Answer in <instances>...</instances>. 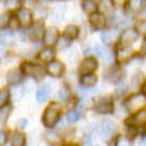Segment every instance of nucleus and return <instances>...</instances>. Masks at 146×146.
Instances as JSON below:
<instances>
[{
  "mask_svg": "<svg viewBox=\"0 0 146 146\" xmlns=\"http://www.w3.org/2000/svg\"><path fill=\"white\" fill-rule=\"evenodd\" d=\"M60 105L58 104H50L45 111H44V115H42V123L47 126V127H53L57 121H58V117H60Z\"/></svg>",
  "mask_w": 146,
  "mask_h": 146,
  "instance_id": "f257e3e1",
  "label": "nucleus"
},
{
  "mask_svg": "<svg viewBox=\"0 0 146 146\" xmlns=\"http://www.w3.org/2000/svg\"><path fill=\"white\" fill-rule=\"evenodd\" d=\"M145 105H146V95L145 94H135V95H131L129 100H126V102H124L126 110L130 113L142 111Z\"/></svg>",
  "mask_w": 146,
  "mask_h": 146,
  "instance_id": "f03ea898",
  "label": "nucleus"
},
{
  "mask_svg": "<svg viewBox=\"0 0 146 146\" xmlns=\"http://www.w3.org/2000/svg\"><path fill=\"white\" fill-rule=\"evenodd\" d=\"M114 131H115V124L113 123L111 120H104L98 126V133L101 135L102 139H108L110 136H113Z\"/></svg>",
  "mask_w": 146,
  "mask_h": 146,
  "instance_id": "7ed1b4c3",
  "label": "nucleus"
},
{
  "mask_svg": "<svg viewBox=\"0 0 146 146\" xmlns=\"http://www.w3.org/2000/svg\"><path fill=\"white\" fill-rule=\"evenodd\" d=\"M22 72L28 76H34V78H42L44 76V69L40 64H32V63H23L22 66Z\"/></svg>",
  "mask_w": 146,
  "mask_h": 146,
  "instance_id": "20e7f679",
  "label": "nucleus"
},
{
  "mask_svg": "<svg viewBox=\"0 0 146 146\" xmlns=\"http://www.w3.org/2000/svg\"><path fill=\"white\" fill-rule=\"evenodd\" d=\"M136 38H137V32L135 29H131V28H127L123 34H121L120 44H121V47H123V48H126V47H129V45H131L133 42H135Z\"/></svg>",
  "mask_w": 146,
  "mask_h": 146,
  "instance_id": "39448f33",
  "label": "nucleus"
},
{
  "mask_svg": "<svg viewBox=\"0 0 146 146\" xmlns=\"http://www.w3.org/2000/svg\"><path fill=\"white\" fill-rule=\"evenodd\" d=\"M98 67V64H96V60L92 58V57H86L82 62L80 64V72L83 73V75H92V72Z\"/></svg>",
  "mask_w": 146,
  "mask_h": 146,
  "instance_id": "423d86ee",
  "label": "nucleus"
},
{
  "mask_svg": "<svg viewBox=\"0 0 146 146\" xmlns=\"http://www.w3.org/2000/svg\"><path fill=\"white\" fill-rule=\"evenodd\" d=\"M44 27H42V23L41 22H36L32 25V28L29 29V38L34 40V41H38L41 38H44Z\"/></svg>",
  "mask_w": 146,
  "mask_h": 146,
  "instance_id": "0eeeda50",
  "label": "nucleus"
},
{
  "mask_svg": "<svg viewBox=\"0 0 146 146\" xmlns=\"http://www.w3.org/2000/svg\"><path fill=\"white\" fill-rule=\"evenodd\" d=\"M18 21H19L21 25L28 27L29 23L32 22V13L29 12V9H27V7H21L19 12H18Z\"/></svg>",
  "mask_w": 146,
  "mask_h": 146,
  "instance_id": "6e6552de",
  "label": "nucleus"
},
{
  "mask_svg": "<svg viewBox=\"0 0 146 146\" xmlns=\"http://www.w3.org/2000/svg\"><path fill=\"white\" fill-rule=\"evenodd\" d=\"M15 42V34H13V31L12 29H3L2 32H0V44L2 45H6V47H9V45H12Z\"/></svg>",
  "mask_w": 146,
  "mask_h": 146,
  "instance_id": "1a4fd4ad",
  "label": "nucleus"
},
{
  "mask_svg": "<svg viewBox=\"0 0 146 146\" xmlns=\"http://www.w3.org/2000/svg\"><path fill=\"white\" fill-rule=\"evenodd\" d=\"M47 72L50 73L51 76H62L63 75V72H64V67H63V64L60 63V62H57V60H53V62L47 66Z\"/></svg>",
  "mask_w": 146,
  "mask_h": 146,
  "instance_id": "9d476101",
  "label": "nucleus"
},
{
  "mask_svg": "<svg viewBox=\"0 0 146 146\" xmlns=\"http://www.w3.org/2000/svg\"><path fill=\"white\" fill-rule=\"evenodd\" d=\"M57 41H58V31L56 28H53V27L45 29V32H44V42L47 45H51V44H56Z\"/></svg>",
  "mask_w": 146,
  "mask_h": 146,
  "instance_id": "9b49d317",
  "label": "nucleus"
},
{
  "mask_svg": "<svg viewBox=\"0 0 146 146\" xmlns=\"http://www.w3.org/2000/svg\"><path fill=\"white\" fill-rule=\"evenodd\" d=\"M113 102L110 101L108 98H104L101 100L100 102H96L95 105V110H96V113H101V114H107V113H111L113 111Z\"/></svg>",
  "mask_w": 146,
  "mask_h": 146,
  "instance_id": "f8f14e48",
  "label": "nucleus"
},
{
  "mask_svg": "<svg viewBox=\"0 0 146 146\" xmlns=\"http://www.w3.org/2000/svg\"><path fill=\"white\" fill-rule=\"evenodd\" d=\"M22 79H23V76H22V72H21L19 69H12V70H9V72L6 73V80H7L10 85H16V83H19Z\"/></svg>",
  "mask_w": 146,
  "mask_h": 146,
  "instance_id": "ddd939ff",
  "label": "nucleus"
},
{
  "mask_svg": "<svg viewBox=\"0 0 146 146\" xmlns=\"http://www.w3.org/2000/svg\"><path fill=\"white\" fill-rule=\"evenodd\" d=\"M89 22H91V25L96 29H101L104 25H105V18L102 13H98V12H95V13H92L89 16Z\"/></svg>",
  "mask_w": 146,
  "mask_h": 146,
  "instance_id": "4468645a",
  "label": "nucleus"
},
{
  "mask_svg": "<svg viewBox=\"0 0 146 146\" xmlns=\"http://www.w3.org/2000/svg\"><path fill=\"white\" fill-rule=\"evenodd\" d=\"M95 53L102 60V62H105V63H111L113 62V54H111V51H110L108 48H105V47H96Z\"/></svg>",
  "mask_w": 146,
  "mask_h": 146,
  "instance_id": "2eb2a0df",
  "label": "nucleus"
},
{
  "mask_svg": "<svg viewBox=\"0 0 146 146\" xmlns=\"http://www.w3.org/2000/svg\"><path fill=\"white\" fill-rule=\"evenodd\" d=\"M54 50L51 47H44L42 50L40 51V54H38V57H40V60L41 62H48V63H51L53 62V58H54Z\"/></svg>",
  "mask_w": 146,
  "mask_h": 146,
  "instance_id": "dca6fc26",
  "label": "nucleus"
},
{
  "mask_svg": "<svg viewBox=\"0 0 146 146\" xmlns=\"http://www.w3.org/2000/svg\"><path fill=\"white\" fill-rule=\"evenodd\" d=\"M121 78H123V70L120 67H113L107 73V80H110L111 83H117Z\"/></svg>",
  "mask_w": 146,
  "mask_h": 146,
  "instance_id": "f3484780",
  "label": "nucleus"
},
{
  "mask_svg": "<svg viewBox=\"0 0 146 146\" xmlns=\"http://www.w3.org/2000/svg\"><path fill=\"white\" fill-rule=\"evenodd\" d=\"M50 85H42V86L38 88L36 91V101L38 102H44L48 100V96H50Z\"/></svg>",
  "mask_w": 146,
  "mask_h": 146,
  "instance_id": "a211bd4d",
  "label": "nucleus"
},
{
  "mask_svg": "<svg viewBox=\"0 0 146 146\" xmlns=\"http://www.w3.org/2000/svg\"><path fill=\"white\" fill-rule=\"evenodd\" d=\"M130 124H146V110H142V111L136 113L130 120Z\"/></svg>",
  "mask_w": 146,
  "mask_h": 146,
  "instance_id": "6ab92c4d",
  "label": "nucleus"
},
{
  "mask_svg": "<svg viewBox=\"0 0 146 146\" xmlns=\"http://www.w3.org/2000/svg\"><path fill=\"white\" fill-rule=\"evenodd\" d=\"M10 142H12V146H25L27 139H25V135H23V133H21V131H15L13 135H12Z\"/></svg>",
  "mask_w": 146,
  "mask_h": 146,
  "instance_id": "aec40b11",
  "label": "nucleus"
},
{
  "mask_svg": "<svg viewBox=\"0 0 146 146\" xmlns=\"http://www.w3.org/2000/svg\"><path fill=\"white\" fill-rule=\"evenodd\" d=\"M115 38H117V31H115V29H113V31H104V32L101 34V40H102L105 44L113 42Z\"/></svg>",
  "mask_w": 146,
  "mask_h": 146,
  "instance_id": "412c9836",
  "label": "nucleus"
},
{
  "mask_svg": "<svg viewBox=\"0 0 146 146\" xmlns=\"http://www.w3.org/2000/svg\"><path fill=\"white\" fill-rule=\"evenodd\" d=\"M80 82H82V85L85 88H92L96 83V76L95 75H85V76H82Z\"/></svg>",
  "mask_w": 146,
  "mask_h": 146,
  "instance_id": "4be33fe9",
  "label": "nucleus"
},
{
  "mask_svg": "<svg viewBox=\"0 0 146 146\" xmlns=\"http://www.w3.org/2000/svg\"><path fill=\"white\" fill-rule=\"evenodd\" d=\"M9 100H10V92H9L6 88L0 89V110L5 108V107H7Z\"/></svg>",
  "mask_w": 146,
  "mask_h": 146,
  "instance_id": "5701e85b",
  "label": "nucleus"
},
{
  "mask_svg": "<svg viewBox=\"0 0 146 146\" xmlns=\"http://www.w3.org/2000/svg\"><path fill=\"white\" fill-rule=\"evenodd\" d=\"M78 35H79V28H78L76 25H69V27L64 29V36H67L69 40L76 38Z\"/></svg>",
  "mask_w": 146,
  "mask_h": 146,
  "instance_id": "b1692460",
  "label": "nucleus"
},
{
  "mask_svg": "<svg viewBox=\"0 0 146 146\" xmlns=\"http://www.w3.org/2000/svg\"><path fill=\"white\" fill-rule=\"evenodd\" d=\"M82 113H80V108H73L72 111L67 113V121L69 123H76V121L80 118Z\"/></svg>",
  "mask_w": 146,
  "mask_h": 146,
  "instance_id": "393cba45",
  "label": "nucleus"
},
{
  "mask_svg": "<svg viewBox=\"0 0 146 146\" xmlns=\"http://www.w3.org/2000/svg\"><path fill=\"white\" fill-rule=\"evenodd\" d=\"M96 2H92V0H88V2H83V9L86 10V12H89V13L92 15V13H95V10H96Z\"/></svg>",
  "mask_w": 146,
  "mask_h": 146,
  "instance_id": "a878e982",
  "label": "nucleus"
},
{
  "mask_svg": "<svg viewBox=\"0 0 146 146\" xmlns=\"http://www.w3.org/2000/svg\"><path fill=\"white\" fill-rule=\"evenodd\" d=\"M45 139H47V142L50 143V145H56V143H60V137L57 136V133H51V131L45 133Z\"/></svg>",
  "mask_w": 146,
  "mask_h": 146,
  "instance_id": "bb28decb",
  "label": "nucleus"
},
{
  "mask_svg": "<svg viewBox=\"0 0 146 146\" xmlns=\"http://www.w3.org/2000/svg\"><path fill=\"white\" fill-rule=\"evenodd\" d=\"M57 44V48L58 50H63V48H66V47H69L70 45V40L67 38V36H62V38H58V41L56 42Z\"/></svg>",
  "mask_w": 146,
  "mask_h": 146,
  "instance_id": "cd10ccee",
  "label": "nucleus"
},
{
  "mask_svg": "<svg viewBox=\"0 0 146 146\" xmlns=\"http://www.w3.org/2000/svg\"><path fill=\"white\" fill-rule=\"evenodd\" d=\"M131 83H133V86H140L142 83H145L142 73H136V75L133 76V79H131Z\"/></svg>",
  "mask_w": 146,
  "mask_h": 146,
  "instance_id": "c85d7f7f",
  "label": "nucleus"
},
{
  "mask_svg": "<svg viewBox=\"0 0 146 146\" xmlns=\"http://www.w3.org/2000/svg\"><path fill=\"white\" fill-rule=\"evenodd\" d=\"M136 29H137V32L146 35V19H142L136 23Z\"/></svg>",
  "mask_w": 146,
  "mask_h": 146,
  "instance_id": "c756f323",
  "label": "nucleus"
},
{
  "mask_svg": "<svg viewBox=\"0 0 146 146\" xmlns=\"http://www.w3.org/2000/svg\"><path fill=\"white\" fill-rule=\"evenodd\" d=\"M131 56V50H129V48H127V50H121L120 53H118V58L120 60H126L127 57H130Z\"/></svg>",
  "mask_w": 146,
  "mask_h": 146,
  "instance_id": "7c9ffc66",
  "label": "nucleus"
},
{
  "mask_svg": "<svg viewBox=\"0 0 146 146\" xmlns=\"http://www.w3.org/2000/svg\"><path fill=\"white\" fill-rule=\"evenodd\" d=\"M7 142V133L6 130H0V146H5Z\"/></svg>",
  "mask_w": 146,
  "mask_h": 146,
  "instance_id": "2f4dec72",
  "label": "nucleus"
},
{
  "mask_svg": "<svg viewBox=\"0 0 146 146\" xmlns=\"http://www.w3.org/2000/svg\"><path fill=\"white\" fill-rule=\"evenodd\" d=\"M18 23H19L18 16H12V19L9 21V25H10V28H12V29H16V28H18Z\"/></svg>",
  "mask_w": 146,
  "mask_h": 146,
  "instance_id": "473e14b6",
  "label": "nucleus"
},
{
  "mask_svg": "<svg viewBox=\"0 0 146 146\" xmlns=\"http://www.w3.org/2000/svg\"><path fill=\"white\" fill-rule=\"evenodd\" d=\"M9 111H10V107L2 108V110H0V118H2V120H5V118L9 115Z\"/></svg>",
  "mask_w": 146,
  "mask_h": 146,
  "instance_id": "72a5a7b5",
  "label": "nucleus"
},
{
  "mask_svg": "<svg viewBox=\"0 0 146 146\" xmlns=\"http://www.w3.org/2000/svg\"><path fill=\"white\" fill-rule=\"evenodd\" d=\"M35 13H36V16H45V15H47V10H45L44 7L36 6V7H35Z\"/></svg>",
  "mask_w": 146,
  "mask_h": 146,
  "instance_id": "f704fd0d",
  "label": "nucleus"
},
{
  "mask_svg": "<svg viewBox=\"0 0 146 146\" xmlns=\"http://www.w3.org/2000/svg\"><path fill=\"white\" fill-rule=\"evenodd\" d=\"M67 94H69V89L67 88H62V89H60V92H58V98L60 100L67 98Z\"/></svg>",
  "mask_w": 146,
  "mask_h": 146,
  "instance_id": "c9c22d12",
  "label": "nucleus"
},
{
  "mask_svg": "<svg viewBox=\"0 0 146 146\" xmlns=\"http://www.w3.org/2000/svg\"><path fill=\"white\" fill-rule=\"evenodd\" d=\"M27 126H28V120H27V118L18 120V127H19V129H25Z\"/></svg>",
  "mask_w": 146,
  "mask_h": 146,
  "instance_id": "e433bc0d",
  "label": "nucleus"
},
{
  "mask_svg": "<svg viewBox=\"0 0 146 146\" xmlns=\"http://www.w3.org/2000/svg\"><path fill=\"white\" fill-rule=\"evenodd\" d=\"M126 91H127L126 86H118V89L115 91V95H117V96H121V95H124V94H126Z\"/></svg>",
  "mask_w": 146,
  "mask_h": 146,
  "instance_id": "4c0bfd02",
  "label": "nucleus"
},
{
  "mask_svg": "<svg viewBox=\"0 0 146 146\" xmlns=\"http://www.w3.org/2000/svg\"><path fill=\"white\" fill-rule=\"evenodd\" d=\"M62 18H63V12H56V13H54V21L56 22H60V21H62Z\"/></svg>",
  "mask_w": 146,
  "mask_h": 146,
  "instance_id": "58836bf2",
  "label": "nucleus"
},
{
  "mask_svg": "<svg viewBox=\"0 0 146 146\" xmlns=\"http://www.w3.org/2000/svg\"><path fill=\"white\" fill-rule=\"evenodd\" d=\"M100 5H101V7H102L104 10H107V9H110V6H111L113 3H111V2H101Z\"/></svg>",
  "mask_w": 146,
  "mask_h": 146,
  "instance_id": "ea45409f",
  "label": "nucleus"
},
{
  "mask_svg": "<svg viewBox=\"0 0 146 146\" xmlns=\"http://www.w3.org/2000/svg\"><path fill=\"white\" fill-rule=\"evenodd\" d=\"M117 142H118V139H117V137H113L111 140H110L108 146H117Z\"/></svg>",
  "mask_w": 146,
  "mask_h": 146,
  "instance_id": "a19ab883",
  "label": "nucleus"
},
{
  "mask_svg": "<svg viewBox=\"0 0 146 146\" xmlns=\"http://www.w3.org/2000/svg\"><path fill=\"white\" fill-rule=\"evenodd\" d=\"M91 143H92L91 142V137H85L83 139V146H91Z\"/></svg>",
  "mask_w": 146,
  "mask_h": 146,
  "instance_id": "79ce46f5",
  "label": "nucleus"
},
{
  "mask_svg": "<svg viewBox=\"0 0 146 146\" xmlns=\"http://www.w3.org/2000/svg\"><path fill=\"white\" fill-rule=\"evenodd\" d=\"M129 23H130V19H124V21L120 22V27H127Z\"/></svg>",
  "mask_w": 146,
  "mask_h": 146,
  "instance_id": "37998d69",
  "label": "nucleus"
},
{
  "mask_svg": "<svg viewBox=\"0 0 146 146\" xmlns=\"http://www.w3.org/2000/svg\"><path fill=\"white\" fill-rule=\"evenodd\" d=\"M92 51H94V47H92V45H89V47L85 48V53H86V54H91Z\"/></svg>",
  "mask_w": 146,
  "mask_h": 146,
  "instance_id": "c03bdc74",
  "label": "nucleus"
},
{
  "mask_svg": "<svg viewBox=\"0 0 146 146\" xmlns=\"http://www.w3.org/2000/svg\"><path fill=\"white\" fill-rule=\"evenodd\" d=\"M130 5H131V7H133V9H137V7H139L137 5H142V2H131Z\"/></svg>",
  "mask_w": 146,
  "mask_h": 146,
  "instance_id": "a18cd8bd",
  "label": "nucleus"
},
{
  "mask_svg": "<svg viewBox=\"0 0 146 146\" xmlns=\"http://www.w3.org/2000/svg\"><path fill=\"white\" fill-rule=\"evenodd\" d=\"M5 5H7L9 7H12V6H13V5H18V2H6Z\"/></svg>",
  "mask_w": 146,
  "mask_h": 146,
  "instance_id": "49530a36",
  "label": "nucleus"
},
{
  "mask_svg": "<svg viewBox=\"0 0 146 146\" xmlns=\"http://www.w3.org/2000/svg\"><path fill=\"white\" fill-rule=\"evenodd\" d=\"M142 51L143 53H146V40L143 41V44H142Z\"/></svg>",
  "mask_w": 146,
  "mask_h": 146,
  "instance_id": "de8ad7c7",
  "label": "nucleus"
},
{
  "mask_svg": "<svg viewBox=\"0 0 146 146\" xmlns=\"http://www.w3.org/2000/svg\"><path fill=\"white\" fill-rule=\"evenodd\" d=\"M139 146H146V140H142V142H140V145H139Z\"/></svg>",
  "mask_w": 146,
  "mask_h": 146,
  "instance_id": "09e8293b",
  "label": "nucleus"
},
{
  "mask_svg": "<svg viewBox=\"0 0 146 146\" xmlns=\"http://www.w3.org/2000/svg\"><path fill=\"white\" fill-rule=\"evenodd\" d=\"M143 89H145V95H146V82L143 83Z\"/></svg>",
  "mask_w": 146,
  "mask_h": 146,
  "instance_id": "8fccbe9b",
  "label": "nucleus"
},
{
  "mask_svg": "<svg viewBox=\"0 0 146 146\" xmlns=\"http://www.w3.org/2000/svg\"><path fill=\"white\" fill-rule=\"evenodd\" d=\"M2 56H3V53H2V51H0V58H2Z\"/></svg>",
  "mask_w": 146,
  "mask_h": 146,
  "instance_id": "3c124183",
  "label": "nucleus"
},
{
  "mask_svg": "<svg viewBox=\"0 0 146 146\" xmlns=\"http://www.w3.org/2000/svg\"><path fill=\"white\" fill-rule=\"evenodd\" d=\"M70 146H76V145H70Z\"/></svg>",
  "mask_w": 146,
  "mask_h": 146,
  "instance_id": "603ef678",
  "label": "nucleus"
}]
</instances>
